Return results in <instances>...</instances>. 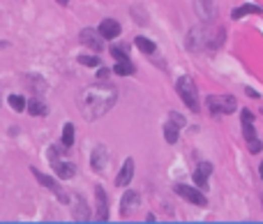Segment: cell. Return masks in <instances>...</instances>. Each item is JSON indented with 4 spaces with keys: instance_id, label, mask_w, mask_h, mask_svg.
Segmentation results:
<instances>
[{
    "instance_id": "6",
    "label": "cell",
    "mask_w": 263,
    "mask_h": 224,
    "mask_svg": "<svg viewBox=\"0 0 263 224\" xmlns=\"http://www.w3.org/2000/svg\"><path fill=\"white\" fill-rule=\"evenodd\" d=\"M210 114H236L238 99L233 95H208L206 99Z\"/></svg>"
},
{
    "instance_id": "21",
    "label": "cell",
    "mask_w": 263,
    "mask_h": 224,
    "mask_svg": "<svg viewBox=\"0 0 263 224\" xmlns=\"http://www.w3.org/2000/svg\"><path fill=\"white\" fill-rule=\"evenodd\" d=\"M60 143H62L65 148H72V146H74V125H72V123H65V127H62Z\"/></svg>"
},
{
    "instance_id": "10",
    "label": "cell",
    "mask_w": 263,
    "mask_h": 224,
    "mask_svg": "<svg viewBox=\"0 0 263 224\" xmlns=\"http://www.w3.org/2000/svg\"><path fill=\"white\" fill-rule=\"evenodd\" d=\"M90 166H93L97 174H104L106 166H109V150H106V146H95L93 155H90Z\"/></svg>"
},
{
    "instance_id": "22",
    "label": "cell",
    "mask_w": 263,
    "mask_h": 224,
    "mask_svg": "<svg viewBox=\"0 0 263 224\" xmlns=\"http://www.w3.org/2000/svg\"><path fill=\"white\" fill-rule=\"evenodd\" d=\"M28 111H30V116H44L46 114V104L42 99H30L28 102Z\"/></svg>"
},
{
    "instance_id": "15",
    "label": "cell",
    "mask_w": 263,
    "mask_h": 224,
    "mask_svg": "<svg viewBox=\"0 0 263 224\" xmlns=\"http://www.w3.org/2000/svg\"><path fill=\"white\" fill-rule=\"evenodd\" d=\"M132 178H134V159L127 157L125 164H122L120 174H118V178H115V185H118V187H127L132 183Z\"/></svg>"
},
{
    "instance_id": "24",
    "label": "cell",
    "mask_w": 263,
    "mask_h": 224,
    "mask_svg": "<svg viewBox=\"0 0 263 224\" xmlns=\"http://www.w3.org/2000/svg\"><path fill=\"white\" fill-rule=\"evenodd\" d=\"M7 102H10V106L14 111H23L28 106V102L21 97V95H10V99H7Z\"/></svg>"
},
{
    "instance_id": "3",
    "label": "cell",
    "mask_w": 263,
    "mask_h": 224,
    "mask_svg": "<svg viewBox=\"0 0 263 224\" xmlns=\"http://www.w3.org/2000/svg\"><path fill=\"white\" fill-rule=\"evenodd\" d=\"M240 121H242V137H245V141H247L249 153H254V155L261 153L263 143H261V139L256 137V130H254V116H252V111L242 109L240 111Z\"/></svg>"
},
{
    "instance_id": "25",
    "label": "cell",
    "mask_w": 263,
    "mask_h": 224,
    "mask_svg": "<svg viewBox=\"0 0 263 224\" xmlns=\"http://www.w3.org/2000/svg\"><path fill=\"white\" fill-rule=\"evenodd\" d=\"M77 61L81 63V65H86V67H99V58H97V55H86V53H83V55H79Z\"/></svg>"
},
{
    "instance_id": "32",
    "label": "cell",
    "mask_w": 263,
    "mask_h": 224,
    "mask_svg": "<svg viewBox=\"0 0 263 224\" xmlns=\"http://www.w3.org/2000/svg\"><path fill=\"white\" fill-rule=\"evenodd\" d=\"M261 206H263V194H261Z\"/></svg>"
},
{
    "instance_id": "27",
    "label": "cell",
    "mask_w": 263,
    "mask_h": 224,
    "mask_svg": "<svg viewBox=\"0 0 263 224\" xmlns=\"http://www.w3.org/2000/svg\"><path fill=\"white\" fill-rule=\"evenodd\" d=\"M111 55L115 61H125L127 58V46H111Z\"/></svg>"
},
{
    "instance_id": "11",
    "label": "cell",
    "mask_w": 263,
    "mask_h": 224,
    "mask_svg": "<svg viewBox=\"0 0 263 224\" xmlns=\"http://www.w3.org/2000/svg\"><path fill=\"white\" fill-rule=\"evenodd\" d=\"M95 197H97V215H95V219L97 222H106L109 219V199H106V192L102 185L95 187Z\"/></svg>"
},
{
    "instance_id": "1",
    "label": "cell",
    "mask_w": 263,
    "mask_h": 224,
    "mask_svg": "<svg viewBox=\"0 0 263 224\" xmlns=\"http://www.w3.org/2000/svg\"><path fill=\"white\" fill-rule=\"evenodd\" d=\"M115 99H118V90L111 83H93V86H86L79 93V111L86 121H97L102 116H106L111 109L115 106Z\"/></svg>"
},
{
    "instance_id": "30",
    "label": "cell",
    "mask_w": 263,
    "mask_h": 224,
    "mask_svg": "<svg viewBox=\"0 0 263 224\" xmlns=\"http://www.w3.org/2000/svg\"><path fill=\"white\" fill-rule=\"evenodd\" d=\"M258 174H261V181H263V162H261V166H258Z\"/></svg>"
},
{
    "instance_id": "13",
    "label": "cell",
    "mask_w": 263,
    "mask_h": 224,
    "mask_svg": "<svg viewBox=\"0 0 263 224\" xmlns=\"http://www.w3.org/2000/svg\"><path fill=\"white\" fill-rule=\"evenodd\" d=\"M72 210H74V219H77V222H88V219H90V208L83 201L81 194H74V197H72Z\"/></svg>"
},
{
    "instance_id": "2",
    "label": "cell",
    "mask_w": 263,
    "mask_h": 224,
    "mask_svg": "<svg viewBox=\"0 0 263 224\" xmlns=\"http://www.w3.org/2000/svg\"><path fill=\"white\" fill-rule=\"evenodd\" d=\"M224 42V30L222 28H213L210 23L203 21L201 26H194L187 33V49L192 53H201V51H217Z\"/></svg>"
},
{
    "instance_id": "31",
    "label": "cell",
    "mask_w": 263,
    "mask_h": 224,
    "mask_svg": "<svg viewBox=\"0 0 263 224\" xmlns=\"http://www.w3.org/2000/svg\"><path fill=\"white\" fill-rule=\"evenodd\" d=\"M67 3H70V0H58V5H67Z\"/></svg>"
},
{
    "instance_id": "14",
    "label": "cell",
    "mask_w": 263,
    "mask_h": 224,
    "mask_svg": "<svg viewBox=\"0 0 263 224\" xmlns=\"http://www.w3.org/2000/svg\"><path fill=\"white\" fill-rule=\"evenodd\" d=\"M210 174H213V164L210 162H199L196 171H194V183H196V187L206 190V187H208V176Z\"/></svg>"
},
{
    "instance_id": "19",
    "label": "cell",
    "mask_w": 263,
    "mask_h": 224,
    "mask_svg": "<svg viewBox=\"0 0 263 224\" xmlns=\"http://www.w3.org/2000/svg\"><path fill=\"white\" fill-rule=\"evenodd\" d=\"M113 72L118 74V77H132V74L137 72V67L129 63V58H125V61H118V63H115Z\"/></svg>"
},
{
    "instance_id": "29",
    "label": "cell",
    "mask_w": 263,
    "mask_h": 224,
    "mask_svg": "<svg viewBox=\"0 0 263 224\" xmlns=\"http://www.w3.org/2000/svg\"><path fill=\"white\" fill-rule=\"evenodd\" d=\"M109 72H111V70H106V67H102V70H99V74H97V79H99V81H104V79L109 77Z\"/></svg>"
},
{
    "instance_id": "12",
    "label": "cell",
    "mask_w": 263,
    "mask_h": 224,
    "mask_svg": "<svg viewBox=\"0 0 263 224\" xmlns=\"http://www.w3.org/2000/svg\"><path fill=\"white\" fill-rule=\"evenodd\" d=\"M194 10H196V14H199L201 21L210 23L215 19L217 7H215V0H194Z\"/></svg>"
},
{
    "instance_id": "7",
    "label": "cell",
    "mask_w": 263,
    "mask_h": 224,
    "mask_svg": "<svg viewBox=\"0 0 263 224\" xmlns=\"http://www.w3.org/2000/svg\"><path fill=\"white\" fill-rule=\"evenodd\" d=\"M79 42L83 46H88L90 51H102L104 49V37L99 30H93V28H83L81 35H79Z\"/></svg>"
},
{
    "instance_id": "16",
    "label": "cell",
    "mask_w": 263,
    "mask_h": 224,
    "mask_svg": "<svg viewBox=\"0 0 263 224\" xmlns=\"http://www.w3.org/2000/svg\"><path fill=\"white\" fill-rule=\"evenodd\" d=\"M141 206V197H139V192H125V197H122V203H120V213L122 217H127V215L134 210V208Z\"/></svg>"
},
{
    "instance_id": "26",
    "label": "cell",
    "mask_w": 263,
    "mask_h": 224,
    "mask_svg": "<svg viewBox=\"0 0 263 224\" xmlns=\"http://www.w3.org/2000/svg\"><path fill=\"white\" fill-rule=\"evenodd\" d=\"M169 121L173 123L175 127H180V130H182V127L187 125V121H185V116H180V114H178V111H171V114H169Z\"/></svg>"
},
{
    "instance_id": "9",
    "label": "cell",
    "mask_w": 263,
    "mask_h": 224,
    "mask_svg": "<svg viewBox=\"0 0 263 224\" xmlns=\"http://www.w3.org/2000/svg\"><path fill=\"white\" fill-rule=\"evenodd\" d=\"M33 176H35V178H37V181H39V183H42V185H44V187H49V190H51V192H53L55 197H58V201H60V203H72V199H70V194H67V192H65V190H62V187H60V185H58V183H55V181H51L49 176H44V174H42V171H37V169H33Z\"/></svg>"
},
{
    "instance_id": "8",
    "label": "cell",
    "mask_w": 263,
    "mask_h": 224,
    "mask_svg": "<svg viewBox=\"0 0 263 224\" xmlns=\"http://www.w3.org/2000/svg\"><path fill=\"white\" fill-rule=\"evenodd\" d=\"M173 192L178 194V197H182L185 201L194 203V206H206L208 203V199L203 197V192L196 190V187H189V185H175Z\"/></svg>"
},
{
    "instance_id": "20",
    "label": "cell",
    "mask_w": 263,
    "mask_h": 224,
    "mask_svg": "<svg viewBox=\"0 0 263 224\" xmlns=\"http://www.w3.org/2000/svg\"><path fill=\"white\" fill-rule=\"evenodd\" d=\"M134 44H137V46L143 51V53H148V55H153L155 51H157V44L150 42V39H148V37H143V35H139V37L134 39Z\"/></svg>"
},
{
    "instance_id": "18",
    "label": "cell",
    "mask_w": 263,
    "mask_h": 224,
    "mask_svg": "<svg viewBox=\"0 0 263 224\" xmlns=\"http://www.w3.org/2000/svg\"><path fill=\"white\" fill-rule=\"evenodd\" d=\"M249 14H263V10L258 5H242V7H236V10L231 12V19L238 21L242 17H249Z\"/></svg>"
},
{
    "instance_id": "5",
    "label": "cell",
    "mask_w": 263,
    "mask_h": 224,
    "mask_svg": "<svg viewBox=\"0 0 263 224\" xmlns=\"http://www.w3.org/2000/svg\"><path fill=\"white\" fill-rule=\"evenodd\" d=\"M49 162L53 164L55 174H58V178H62V181H70V178H74V176H77V166L62 157L60 148H55V146L49 148Z\"/></svg>"
},
{
    "instance_id": "28",
    "label": "cell",
    "mask_w": 263,
    "mask_h": 224,
    "mask_svg": "<svg viewBox=\"0 0 263 224\" xmlns=\"http://www.w3.org/2000/svg\"><path fill=\"white\" fill-rule=\"evenodd\" d=\"M134 12H137V14H134V19H137L139 23H146V21H148V17H146V14L141 17V7H134Z\"/></svg>"
},
{
    "instance_id": "4",
    "label": "cell",
    "mask_w": 263,
    "mask_h": 224,
    "mask_svg": "<svg viewBox=\"0 0 263 224\" xmlns=\"http://www.w3.org/2000/svg\"><path fill=\"white\" fill-rule=\"evenodd\" d=\"M175 90L180 95V99L185 102V106L189 111H199V88L194 86L192 77H180L175 83Z\"/></svg>"
},
{
    "instance_id": "23",
    "label": "cell",
    "mask_w": 263,
    "mask_h": 224,
    "mask_svg": "<svg viewBox=\"0 0 263 224\" xmlns=\"http://www.w3.org/2000/svg\"><path fill=\"white\" fill-rule=\"evenodd\" d=\"M178 134H180V127H175L171 121L166 123V125H164V137H166V141H169V143H175V141H178Z\"/></svg>"
},
{
    "instance_id": "17",
    "label": "cell",
    "mask_w": 263,
    "mask_h": 224,
    "mask_svg": "<svg viewBox=\"0 0 263 224\" xmlns=\"http://www.w3.org/2000/svg\"><path fill=\"white\" fill-rule=\"evenodd\" d=\"M97 30L102 33V37L104 39H115L118 35H120V23L113 21V19H104V21L99 23Z\"/></svg>"
}]
</instances>
